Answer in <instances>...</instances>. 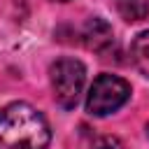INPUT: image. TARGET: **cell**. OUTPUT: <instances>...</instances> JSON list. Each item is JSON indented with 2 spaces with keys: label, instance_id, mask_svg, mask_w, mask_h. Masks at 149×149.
Instances as JSON below:
<instances>
[{
  "label": "cell",
  "instance_id": "1",
  "mask_svg": "<svg viewBox=\"0 0 149 149\" xmlns=\"http://www.w3.org/2000/svg\"><path fill=\"white\" fill-rule=\"evenodd\" d=\"M49 123L33 105L19 100L0 109V149H49Z\"/></svg>",
  "mask_w": 149,
  "mask_h": 149
},
{
  "label": "cell",
  "instance_id": "2",
  "mask_svg": "<svg viewBox=\"0 0 149 149\" xmlns=\"http://www.w3.org/2000/svg\"><path fill=\"white\" fill-rule=\"evenodd\" d=\"M51 88H54V98L63 109H72L79 102V95L84 91V81H86V68L81 65V61L77 58H58L51 70Z\"/></svg>",
  "mask_w": 149,
  "mask_h": 149
},
{
  "label": "cell",
  "instance_id": "3",
  "mask_svg": "<svg viewBox=\"0 0 149 149\" xmlns=\"http://www.w3.org/2000/svg\"><path fill=\"white\" fill-rule=\"evenodd\" d=\"M130 98V84L116 74H100L93 79L88 95H86V109L93 116H107L123 107Z\"/></svg>",
  "mask_w": 149,
  "mask_h": 149
},
{
  "label": "cell",
  "instance_id": "4",
  "mask_svg": "<svg viewBox=\"0 0 149 149\" xmlns=\"http://www.w3.org/2000/svg\"><path fill=\"white\" fill-rule=\"evenodd\" d=\"M84 37H86L88 49H93V51H98V54H102L105 49H109L112 42H114L112 28H109V23L102 21V19H88L86 30H84Z\"/></svg>",
  "mask_w": 149,
  "mask_h": 149
},
{
  "label": "cell",
  "instance_id": "5",
  "mask_svg": "<svg viewBox=\"0 0 149 149\" xmlns=\"http://www.w3.org/2000/svg\"><path fill=\"white\" fill-rule=\"evenodd\" d=\"M130 58L135 63V68L149 79V30L140 33L135 40H133V47H130Z\"/></svg>",
  "mask_w": 149,
  "mask_h": 149
},
{
  "label": "cell",
  "instance_id": "6",
  "mask_svg": "<svg viewBox=\"0 0 149 149\" xmlns=\"http://www.w3.org/2000/svg\"><path fill=\"white\" fill-rule=\"evenodd\" d=\"M116 9L126 21H142L149 14V0H116Z\"/></svg>",
  "mask_w": 149,
  "mask_h": 149
},
{
  "label": "cell",
  "instance_id": "7",
  "mask_svg": "<svg viewBox=\"0 0 149 149\" xmlns=\"http://www.w3.org/2000/svg\"><path fill=\"white\" fill-rule=\"evenodd\" d=\"M93 149H123V147L116 137H102V140H95Z\"/></svg>",
  "mask_w": 149,
  "mask_h": 149
},
{
  "label": "cell",
  "instance_id": "8",
  "mask_svg": "<svg viewBox=\"0 0 149 149\" xmlns=\"http://www.w3.org/2000/svg\"><path fill=\"white\" fill-rule=\"evenodd\" d=\"M147 135H149V123H147Z\"/></svg>",
  "mask_w": 149,
  "mask_h": 149
},
{
  "label": "cell",
  "instance_id": "9",
  "mask_svg": "<svg viewBox=\"0 0 149 149\" xmlns=\"http://www.w3.org/2000/svg\"><path fill=\"white\" fill-rule=\"evenodd\" d=\"M58 2H68V0H58Z\"/></svg>",
  "mask_w": 149,
  "mask_h": 149
}]
</instances>
